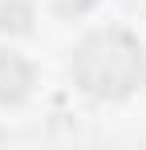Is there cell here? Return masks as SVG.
Listing matches in <instances>:
<instances>
[{"mask_svg": "<svg viewBox=\"0 0 146 150\" xmlns=\"http://www.w3.org/2000/svg\"><path fill=\"white\" fill-rule=\"evenodd\" d=\"M77 77L89 93H130L142 81V57L138 45L118 33H97L77 49Z\"/></svg>", "mask_w": 146, "mask_h": 150, "instance_id": "cell-1", "label": "cell"}]
</instances>
